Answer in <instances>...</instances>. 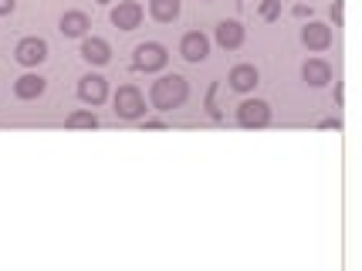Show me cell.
Segmentation results:
<instances>
[{
	"label": "cell",
	"mask_w": 362,
	"mask_h": 271,
	"mask_svg": "<svg viewBox=\"0 0 362 271\" xmlns=\"http://www.w3.org/2000/svg\"><path fill=\"white\" fill-rule=\"evenodd\" d=\"M189 98V81L183 75H163L149 85V105L156 112H173Z\"/></svg>",
	"instance_id": "1"
},
{
	"label": "cell",
	"mask_w": 362,
	"mask_h": 271,
	"mask_svg": "<svg viewBox=\"0 0 362 271\" xmlns=\"http://www.w3.org/2000/svg\"><path fill=\"white\" fill-rule=\"evenodd\" d=\"M112 105H115V115L126 122L146 119V96L139 92V85H119V92L112 96Z\"/></svg>",
	"instance_id": "2"
},
{
	"label": "cell",
	"mask_w": 362,
	"mask_h": 271,
	"mask_svg": "<svg viewBox=\"0 0 362 271\" xmlns=\"http://www.w3.org/2000/svg\"><path fill=\"white\" fill-rule=\"evenodd\" d=\"M166 64H170V51H166V45H159V41H142V45H136V51H132V68H136V71L156 75Z\"/></svg>",
	"instance_id": "3"
},
{
	"label": "cell",
	"mask_w": 362,
	"mask_h": 271,
	"mask_svg": "<svg viewBox=\"0 0 362 271\" xmlns=\"http://www.w3.org/2000/svg\"><path fill=\"white\" fill-rule=\"evenodd\" d=\"M237 122L244 129H264L271 122V105L264 98H244L237 105Z\"/></svg>",
	"instance_id": "4"
},
{
	"label": "cell",
	"mask_w": 362,
	"mask_h": 271,
	"mask_svg": "<svg viewBox=\"0 0 362 271\" xmlns=\"http://www.w3.org/2000/svg\"><path fill=\"white\" fill-rule=\"evenodd\" d=\"M14 62L24 64V68H37V64L47 62V41L45 38H21L14 48Z\"/></svg>",
	"instance_id": "5"
},
{
	"label": "cell",
	"mask_w": 362,
	"mask_h": 271,
	"mask_svg": "<svg viewBox=\"0 0 362 271\" xmlns=\"http://www.w3.org/2000/svg\"><path fill=\"white\" fill-rule=\"evenodd\" d=\"M142 17H146V11H142L139 0H119V4L112 7L109 21L119 28V31H136L142 24Z\"/></svg>",
	"instance_id": "6"
},
{
	"label": "cell",
	"mask_w": 362,
	"mask_h": 271,
	"mask_svg": "<svg viewBox=\"0 0 362 271\" xmlns=\"http://www.w3.org/2000/svg\"><path fill=\"white\" fill-rule=\"evenodd\" d=\"M180 58L189 64H200L210 58V38L204 31H187L180 38Z\"/></svg>",
	"instance_id": "7"
},
{
	"label": "cell",
	"mask_w": 362,
	"mask_h": 271,
	"mask_svg": "<svg viewBox=\"0 0 362 271\" xmlns=\"http://www.w3.org/2000/svg\"><path fill=\"white\" fill-rule=\"evenodd\" d=\"M78 98L85 105H92V109L105 105V102H109V81L102 79V75H85V79H78Z\"/></svg>",
	"instance_id": "8"
},
{
	"label": "cell",
	"mask_w": 362,
	"mask_h": 271,
	"mask_svg": "<svg viewBox=\"0 0 362 271\" xmlns=\"http://www.w3.org/2000/svg\"><path fill=\"white\" fill-rule=\"evenodd\" d=\"M81 58L95 68H102V64L112 62V45L105 38H98V34H85L81 38Z\"/></svg>",
	"instance_id": "9"
},
{
	"label": "cell",
	"mask_w": 362,
	"mask_h": 271,
	"mask_svg": "<svg viewBox=\"0 0 362 271\" xmlns=\"http://www.w3.org/2000/svg\"><path fill=\"white\" fill-rule=\"evenodd\" d=\"M301 45L308 51H329L332 48V28L322 21H308L301 28Z\"/></svg>",
	"instance_id": "10"
},
{
	"label": "cell",
	"mask_w": 362,
	"mask_h": 271,
	"mask_svg": "<svg viewBox=\"0 0 362 271\" xmlns=\"http://www.w3.org/2000/svg\"><path fill=\"white\" fill-rule=\"evenodd\" d=\"M257 81H261V71L254 68V64H234L230 68V75H227V85L234 88V92H240V96H247V92H254L257 88Z\"/></svg>",
	"instance_id": "11"
},
{
	"label": "cell",
	"mask_w": 362,
	"mask_h": 271,
	"mask_svg": "<svg viewBox=\"0 0 362 271\" xmlns=\"http://www.w3.org/2000/svg\"><path fill=\"white\" fill-rule=\"evenodd\" d=\"M301 81H305V85H312V88L329 85L332 81V64L325 62V58H308V62L301 64Z\"/></svg>",
	"instance_id": "12"
},
{
	"label": "cell",
	"mask_w": 362,
	"mask_h": 271,
	"mask_svg": "<svg viewBox=\"0 0 362 271\" xmlns=\"http://www.w3.org/2000/svg\"><path fill=\"white\" fill-rule=\"evenodd\" d=\"M47 88V79H41L37 71H28V75H21V79L14 81V96L21 98V102H34V98H41Z\"/></svg>",
	"instance_id": "13"
},
{
	"label": "cell",
	"mask_w": 362,
	"mask_h": 271,
	"mask_svg": "<svg viewBox=\"0 0 362 271\" xmlns=\"http://www.w3.org/2000/svg\"><path fill=\"white\" fill-rule=\"evenodd\" d=\"M244 38H247V31H244L240 21H221V24H217V45H221L223 51H237L244 45Z\"/></svg>",
	"instance_id": "14"
},
{
	"label": "cell",
	"mask_w": 362,
	"mask_h": 271,
	"mask_svg": "<svg viewBox=\"0 0 362 271\" xmlns=\"http://www.w3.org/2000/svg\"><path fill=\"white\" fill-rule=\"evenodd\" d=\"M58 28H62L64 38H85V34H88V28H92V21H88V14H85V11H64Z\"/></svg>",
	"instance_id": "15"
},
{
	"label": "cell",
	"mask_w": 362,
	"mask_h": 271,
	"mask_svg": "<svg viewBox=\"0 0 362 271\" xmlns=\"http://www.w3.org/2000/svg\"><path fill=\"white\" fill-rule=\"evenodd\" d=\"M180 11H183L180 0H149V17L156 24H173L176 17H180Z\"/></svg>",
	"instance_id": "16"
},
{
	"label": "cell",
	"mask_w": 362,
	"mask_h": 271,
	"mask_svg": "<svg viewBox=\"0 0 362 271\" xmlns=\"http://www.w3.org/2000/svg\"><path fill=\"white\" fill-rule=\"evenodd\" d=\"M64 126L68 129H95L98 126V115L92 109H75L68 119H64Z\"/></svg>",
	"instance_id": "17"
},
{
	"label": "cell",
	"mask_w": 362,
	"mask_h": 271,
	"mask_svg": "<svg viewBox=\"0 0 362 271\" xmlns=\"http://www.w3.org/2000/svg\"><path fill=\"white\" fill-rule=\"evenodd\" d=\"M257 14H261V21H278L281 17V0H261Z\"/></svg>",
	"instance_id": "18"
},
{
	"label": "cell",
	"mask_w": 362,
	"mask_h": 271,
	"mask_svg": "<svg viewBox=\"0 0 362 271\" xmlns=\"http://www.w3.org/2000/svg\"><path fill=\"white\" fill-rule=\"evenodd\" d=\"M217 88H221V85H210V96H206V115H210V119H221V109H217Z\"/></svg>",
	"instance_id": "19"
},
{
	"label": "cell",
	"mask_w": 362,
	"mask_h": 271,
	"mask_svg": "<svg viewBox=\"0 0 362 271\" xmlns=\"http://www.w3.org/2000/svg\"><path fill=\"white\" fill-rule=\"evenodd\" d=\"M332 21H335V28H342V24H346V11H342V0H335V4H332Z\"/></svg>",
	"instance_id": "20"
},
{
	"label": "cell",
	"mask_w": 362,
	"mask_h": 271,
	"mask_svg": "<svg viewBox=\"0 0 362 271\" xmlns=\"http://www.w3.org/2000/svg\"><path fill=\"white\" fill-rule=\"evenodd\" d=\"M322 129H335V132H339V129H342V119H339V115H335V119H322Z\"/></svg>",
	"instance_id": "21"
},
{
	"label": "cell",
	"mask_w": 362,
	"mask_h": 271,
	"mask_svg": "<svg viewBox=\"0 0 362 271\" xmlns=\"http://www.w3.org/2000/svg\"><path fill=\"white\" fill-rule=\"evenodd\" d=\"M17 0H0V14H14Z\"/></svg>",
	"instance_id": "22"
},
{
	"label": "cell",
	"mask_w": 362,
	"mask_h": 271,
	"mask_svg": "<svg viewBox=\"0 0 362 271\" xmlns=\"http://www.w3.org/2000/svg\"><path fill=\"white\" fill-rule=\"evenodd\" d=\"M159 126H166L163 119H146V129H159Z\"/></svg>",
	"instance_id": "23"
},
{
	"label": "cell",
	"mask_w": 362,
	"mask_h": 271,
	"mask_svg": "<svg viewBox=\"0 0 362 271\" xmlns=\"http://www.w3.org/2000/svg\"><path fill=\"white\" fill-rule=\"evenodd\" d=\"M291 14H295V17H308V7H305V4H298V7L291 11Z\"/></svg>",
	"instance_id": "24"
},
{
	"label": "cell",
	"mask_w": 362,
	"mask_h": 271,
	"mask_svg": "<svg viewBox=\"0 0 362 271\" xmlns=\"http://www.w3.org/2000/svg\"><path fill=\"white\" fill-rule=\"evenodd\" d=\"M95 4H112V0H95Z\"/></svg>",
	"instance_id": "25"
},
{
	"label": "cell",
	"mask_w": 362,
	"mask_h": 271,
	"mask_svg": "<svg viewBox=\"0 0 362 271\" xmlns=\"http://www.w3.org/2000/svg\"><path fill=\"white\" fill-rule=\"evenodd\" d=\"M204 4H214V0H204Z\"/></svg>",
	"instance_id": "26"
}]
</instances>
